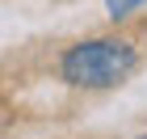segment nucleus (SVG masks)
Returning a JSON list of instances; mask_svg holds the SVG:
<instances>
[{
    "mask_svg": "<svg viewBox=\"0 0 147 139\" xmlns=\"http://www.w3.org/2000/svg\"><path fill=\"white\" fill-rule=\"evenodd\" d=\"M135 63H139L135 42H126V38H88V42H76L63 51L59 76L71 89H113L135 72Z\"/></svg>",
    "mask_w": 147,
    "mask_h": 139,
    "instance_id": "obj_1",
    "label": "nucleus"
},
{
    "mask_svg": "<svg viewBox=\"0 0 147 139\" xmlns=\"http://www.w3.org/2000/svg\"><path fill=\"white\" fill-rule=\"evenodd\" d=\"M139 4H147V0H105V9H109V17H113V21L130 17V13H135Z\"/></svg>",
    "mask_w": 147,
    "mask_h": 139,
    "instance_id": "obj_2",
    "label": "nucleus"
},
{
    "mask_svg": "<svg viewBox=\"0 0 147 139\" xmlns=\"http://www.w3.org/2000/svg\"><path fill=\"white\" fill-rule=\"evenodd\" d=\"M143 139H147V135H143Z\"/></svg>",
    "mask_w": 147,
    "mask_h": 139,
    "instance_id": "obj_3",
    "label": "nucleus"
}]
</instances>
